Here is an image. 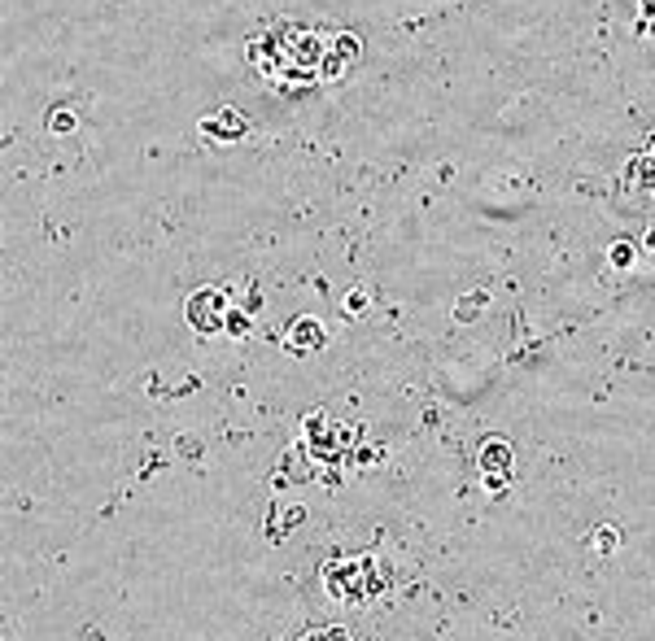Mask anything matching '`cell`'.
Segmentation results:
<instances>
[{
    "mask_svg": "<svg viewBox=\"0 0 655 641\" xmlns=\"http://www.w3.org/2000/svg\"><path fill=\"white\" fill-rule=\"evenodd\" d=\"M245 62L254 75H262L267 88L302 96L345 79V70L359 62V35L324 27V22L271 18L267 27L245 40Z\"/></svg>",
    "mask_w": 655,
    "mask_h": 641,
    "instance_id": "cell-1",
    "label": "cell"
},
{
    "mask_svg": "<svg viewBox=\"0 0 655 641\" xmlns=\"http://www.w3.org/2000/svg\"><path fill=\"white\" fill-rule=\"evenodd\" d=\"M621 197L634 205V210L655 219V131L629 153V162L621 171Z\"/></svg>",
    "mask_w": 655,
    "mask_h": 641,
    "instance_id": "cell-2",
    "label": "cell"
},
{
    "mask_svg": "<svg viewBox=\"0 0 655 641\" xmlns=\"http://www.w3.org/2000/svg\"><path fill=\"white\" fill-rule=\"evenodd\" d=\"M228 314H232V297L223 293L219 284H197L184 301V319L197 336H214L228 328Z\"/></svg>",
    "mask_w": 655,
    "mask_h": 641,
    "instance_id": "cell-3",
    "label": "cell"
},
{
    "mask_svg": "<svg viewBox=\"0 0 655 641\" xmlns=\"http://www.w3.org/2000/svg\"><path fill=\"white\" fill-rule=\"evenodd\" d=\"M380 572V567L372 559H354V563H328L324 567V585L328 594H337L345 602H367L376 594L380 585H372V576Z\"/></svg>",
    "mask_w": 655,
    "mask_h": 641,
    "instance_id": "cell-4",
    "label": "cell"
},
{
    "mask_svg": "<svg viewBox=\"0 0 655 641\" xmlns=\"http://www.w3.org/2000/svg\"><path fill=\"white\" fill-rule=\"evenodd\" d=\"M197 136L210 140V144H236V140L249 136V118L236 110V105H219V110L197 118Z\"/></svg>",
    "mask_w": 655,
    "mask_h": 641,
    "instance_id": "cell-5",
    "label": "cell"
},
{
    "mask_svg": "<svg viewBox=\"0 0 655 641\" xmlns=\"http://www.w3.org/2000/svg\"><path fill=\"white\" fill-rule=\"evenodd\" d=\"M324 345H328V332H324V323L319 319H311V314H306V319H293V328L284 332V349L297 354V358L319 354Z\"/></svg>",
    "mask_w": 655,
    "mask_h": 641,
    "instance_id": "cell-6",
    "label": "cell"
},
{
    "mask_svg": "<svg viewBox=\"0 0 655 641\" xmlns=\"http://www.w3.org/2000/svg\"><path fill=\"white\" fill-rule=\"evenodd\" d=\"M481 471L490 476V485H494V471H511V445L507 441H498V437H490L481 445Z\"/></svg>",
    "mask_w": 655,
    "mask_h": 641,
    "instance_id": "cell-7",
    "label": "cell"
},
{
    "mask_svg": "<svg viewBox=\"0 0 655 641\" xmlns=\"http://www.w3.org/2000/svg\"><path fill=\"white\" fill-rule=\"evenodd\" d=\"M607 258H612V266L629 271V266H634V245H629V240H616V245L607 249Z\"/></svg>",
    "mask_w": 655,
    "mask_h": 641,
    "instance_id": "cell-8",
    "label": "cell"
},
{
    "mask_svg": "<svg viewBox=\"0 0 655 641\" xmlns=\"http://www.w3.org/2000/svg\"><path fill=\"white\" fill-rule=\"evenodd\" d=\"M638 31L655 35V0H638Z\"/></svg>",
    "mask_w": 655,
    "mask_h": 641,
    "instance_id": "cell-9",
    "label": "cell"
},
{
    "mask_svg": "<svg viewBox=\"0 0 655 641\" xmlns=\"http://www.w3.org/2000/svg\"><path fill=\"white\" fill-rule=\"evenodd\" d=\"M49 131H75V110H53L49 114Z\"/></svg>",
    "mask_w": 655,
    "mask_h": 641,
    "instance_id": "cell-10",
    "label": "cell"
},
{
    "mask_svg": "<svg viewBox=\"0 0 655 641\" xmlns=\"http://www.w3.org/2000/svg\"><path fill=\"white\" fill-rule=\"evenodd\" d=\"M616 546H621V532H616V528H599V537H594V550H616Z\"/></svg>",
    "mask_w": 655,
    "mask_h": 641,
    "instance_id": "cell-11",
    "label": "cell"
},
{
    "mask_svg": "<svg viewBox=\"0 0 655 641\" xmlns=\"http://www.w3.org/2000/svg\"><path fill=\"white\" fill-rule=\"evenodd\" d=\"M302 641H350V633H341V628H311Z\"/></svg>",
    "mask_w": 655,
    "mask_h": 641,
    "instance_id": "cell-12",
    "label": "cell"
},
{
    "mask_svg": "<svg viewBox=\"0 0 655 641\" xmlns=\"http://www.w3.org/2000/svg\"><path fill=\"white\" fill-rule=\"evenodd\" d=\"M367 306V297L363 293H354V297H345V310H363Z\"/></svg>",
    "mask_w": 655,
    "mask_h": 641,
    "instance_id": "cell-13",
    "label": "cell"
},
{
    "mask_svg": "<svg viewBox=\"0 0 655 641\" xmlns=\"http://www.w3.org/2000/svg\"><path fill=\"white\" fill-rule=\"evenodd\" d=\"M642 249H647V253H655V223L647 227V236H642Z\"/></svg>",
    "mask_w": 655,
    "mask_h": 641,
    "instance_id": "cell-14",
    "label": "cell"
}]
</instances>
